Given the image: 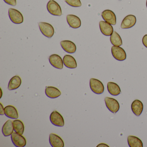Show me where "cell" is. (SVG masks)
Masks as SVG:
<instances>
[{"mask_svg": "<svg viewBox=\"0 0 147 147\" xmlns=\"http://www.w3.org/2000/svg\"><path fill=\"white\" fill-rule=\"evenodd\" d=\"M38 26L42 34L46 37L51 38L54 36L55 30L50 24L45 22H39Z\"/></svg>", "mask_w": 147, "mask_h": 147, "instance_id": "1", "label": "cell"}, {"mask_svg": "<svg viewBox=\"0 0 147 147\" xmlns=\"http://www.w3.org/2000/svg\"><path fill=\"white\" fill-rule=\"evenodd\" d=\"M47 8L49 13L54 16H61L62 14L60 5L54 0H50L49 1Z\"/></svg>", "mask_w": 147, "mask_h": 147, "instance_id": "2", "label": "cell"}, {"mask_svg": "<svg viewBox=\"0 0 147 147\" xmlns=\"http://www.w3.org/2000/svg\"><path fill=\"white\" fill-rule=\"evenodd\" d=\"M90 87L92 91L96 94H101L105 90V87L102 82L94 78L90 79Z\"/></svg>", "mask_w": 147, "mask_h": 147, "instance_id": "3", "label": "cell"}, {"mask_svg": "<svg viewBox=\"0 0 147 147\" xmlns=\"http://www.w3.org/2000/svg\"><path fill=\"white\" fill-rule=\"evenodd\" d=\"M8 14L11 21L15 24H20L24 22V17L22 13L16 9L10 8Z\"/></svg>", "mask_w": 147, "mask_h": 147, "instance_id": "4", "label": "cell"}, {"mask_svg": "<svg viewBox=\"0 0 147 147\" xmlns=\"http://www.w3.org/2000/svg\"><path fill=\"white\" fill-rule=\"evenodd\" d=\"M106 105L108 110L113 113H116L119 111V103L118 101L113 98L107 97L105 99Z\"/></svg>", "mask_w": 147, "mask_h": 147, "instance_id": "5", "label": "cell"}, {"mask_svg": "<svg viewBox=\"0 0 147 147\" xmlns=\"http://www.w3.org/2000/svg\"><path fill=\"white\" fill-rule=\"evenodd\" d=\"M111 52L113 56L117 61H123L126 59V54L125 51L119 46H112Z\"/></svg>", "mask_w": 147, "mask_h": 147, "instance_id": "6", "label": "cell"}, {"mask_svg": "<svg viewBox=\"0 0 147 147\" xmlns=\"http://www.w3.org/2000/svg\"><path fill=\"white\" fill-rule=\"evenodd\" d=\"M50 119L52 124L59 127H63L64 125L63 117L57 111L52 112L50 116Z\"/></svg>", "mask_w": 147, "mask_h": 147, "instance_id": "7", "label": "cell"}, {"mask_svg": "<svg viewBox=\"0 0 147 147\" xmlns=\"http://www.w3.org/2000/svg\"><path fill=\"white\" fill-rule=\"evenodd\" d=\"M13 143L16 147H24L26 145V140L22 135L17 132H13L11 135Z\"/></svg>", "mask_w": 147, "mask_h": 147, "instance_id": "8", "label": "cell"}, {"mask_svg": "<svg viewBox=\"0 0 147 147\" xmlns=\"http://www.w3.org/2000/svg\"><path fill=\"white\" fill-rule=\"evenodd\" d=\"M101 16L105 22L112 25H115L117 24V18L116 15L112 11L106 10L103 11Z\"/></svg>", "mask_w": 147, "mask_h": 147, "instance_id": "9", "label": "cell"}, {"mask_svg": "<svg viewBox=\"0 0 147 147\" xmlns=\"http://www.w3.org/2000/svg\"><path fill=\"white\" fill-rule=\"evenodd\" d=\"M50 63L54 67L61 69L63 67V60L61 57L56 54L51 55L49 57Z\"/></svg>", "mask_w": 147, "mask_h": 147, "instance_id": "10", "label": "cell"}, {"mask_svg": "<svg viewBox=\"0 0 147 147\" xmlns=\"http://www.w3.org/2000/svg\"><path fill=\"white\" fill-rule=\"evenodd\" d=\"M136 23V18L134 15H128L124 18L121 24L123 29H129L134 26Z\"/></svg>", "mask_w": 147, "mask_h": 147, "instance_id": "11", "label": "cell"}, {"mask_svg": "<svg viewBox=\"0 0 147 147\" xmlns=\"http://www.w3.org/2000/svg\"><path fill=\"white\" fill-rule=\"evenodd\" d=\"M67 20L69 26L73 29H78L81 26V21L79 17L72 14L67 16Z\"/></svg>", "mask_w": 147, "mask_h": 147, "instance_id": "12", "label": "cell"}, {"mask_svg": "<svg viewBox=\"0 0 147 147\" xmlns=\"http://www.w3.org/2000/svg\"><path fill=\"white\" fill-rule=\"evenodd\" d=\"M61 45L64 51L67 53L73 54L76 51V45L72 41L69 40H64L61 42Z\"/></svg>", "mask_w": 147, "mask_h": 147, "instance_id": "13", "label": "cell"}, {"mask_svg": "<svg viewBox=\"0 0 147 147\" xmlns=\"http://www.w3.org/2000/svg\"><path fill=\"white\" fill-rule=\"evenodd\" d=\"M49 142L53 147H63L64 146L63 139L58 135L54 133L50 134Z\"/></svg>", "mask_w": 147, "mask_h": 147, "instance_id": "14", "label": "cell"}, {"mask_svg": "<svg viewBox=\"0 0 147 147\" xmlns=\"http://www.w3.org/2000/svg\"><path fill=\"white\" fill-rule=\"evenodd\" d=\"M99 27L100 31L105 36H111L113 32L112 26L105 21H100L99 22Z\"/></svg>", "mask_w": 147, "mask_h": 147, "instance_id": "15", "label": "cell"}, {"mask_svg": "<svg viewBox=\"0 0 147 147\" xmlns=\"http://www.w3.org/2000/svg\"><path fill=\"white\" fill-rule=\"evenodd\" d=\"M143 104L140 100H135L131 105V110L136 116H140L143 111Z\"/></svg>", "mask_w": 147, "mask_h": 147, "instance_id": "16", "label": "cell"}, {"mask_svg": "<svg viewBox=\"0 0 147 147\" xmlns=\"http://www.w3.org/2000/svg\"><path fill=\"white\" fill-rule=\"evenodd\" d=\"M45 93L47 97L51 98H58L61 94V91L58 88L53 86L46 87Z\"/></svg>", "mask_w": 147, "mask_h": 147, "instance_id": "17", "label": "cell"}, {"mask_svg": "<svg viewBox=\"0 0 147 147\" xmlns=\"http://www.w3.org/2000/svg\"><path fill=\"white\" fill-rule=\"evenodd\" d=\"M22 80L18 76H15L13 77L9 81L8 85V89L9 90H16L21 86Z\"/></svg>", "mask_w": 147, "mask_h": 147, "instance_id": "18", "label": "cell"}, {"mask_svg": "<svg viewBox=\"0 0 147 147\" xmlns=\"http://www.w3.org/2000/svg\"><path fill=\"white\" fill-rule=\"evenodd\" d=\"M63 62L64 65L68 68L75 69L77 67L76 60L72 56L65 55L63 58Z\"/></svg>", "mask_w": 147, "mask_h": 147, "instance_id": "19", "label": "cell"}, {"mask_svg": "<svg viewBox=\"0 0 147 147\" xmlns=\"http://www.w3.org/2000/svg\"><path fill=\"white\" fill-rule=\"evenodd\" d=\"M5 115L10 118L17 119L19 117L18 110L13 106L8 105L5 107Z\"/></svg>", "mask_w": 147, "mask_h": 147, "instance_id": "20", "label": "cell"}, {"mask_svg": "<svg viewBox=\"0 0 147 147\" xmlns=\"http://www.w3.org/2000/svg\"><path fill=\"white\" fill-rule=\"evenodd\" d=\"M14 130L13 123L12 121L10 119L6 121L2 127V133L4 136L5 137L11 135Z\"/></svg>", "mask_w": 147, "mask_h": 147, "instance_id": "21", "label": "cell"}, {"mask_svg": "<svg viewBox=\"0 0 147 147\" xmlns=\"http://www.w3.org/2000/svg\"><path fill=\"white\" fill-rule=\"evenodd\" d=\"M107 87L109 93L113 96L118 95L121 93L120 87L117 83L108 82L107 84Z\"/></svg>", "mask_w": 147, "mask_h": 147, "instance_id": "22", "label": "cell"}, {"mask_svg": "<svg viewBox=\"0 0 147 147\" xmlns=\"http://www.w3.org/2000/svg\"><path fill=\"white\" fill-rule=\"evenodd\" d=\"M127 141L130 147H143V144L141 139L135 136H129L127 138Z\"/></svg>", "mask_w": 147, "mask_h": 147, "instance_id": "23", "label": "cell"}, {"mask_svg": "<svg viewBox=\"0 0 147 147\" xmlns=\"http://www.w3.org/2000/svg\"><path fill=\"white\" fill-rule=\"evenodd\" d=\"M14 131L20 135H22L24 131V125L22 121L16 119L13 121Z\"/></svg>", "mask_w": 147, "mask_h": 147, "instance_id": "24", "label": "cell"}, {"mask_svg": "<svg viewBox=\"0 0 147 147\" xmlns=\"http://www.w3.org/2000/svg\"><path fill=\"white\" fill-rule=\"evenodd\" d=\"M110 41L113 46H120L123 44L121 37L116 31L113 32V34L111 35Z\"/></svg>", "mask_w": 147, "mask_h": 147, "instance_id": "25", "label": "cell"}, {"mask_svg": "<svg viewBox=\"0 0 147 147\" xmlns=\"http://www.w3.org/2000/svg\"><path fill=\"white\" fill-rule=\"evenodd\" d=\"M65 2L70 6L73 7H80L82 6L80 0H65Z\"/></svg>", "mask_w": 147, "mask_h": 147, "instance_id": "26", "label": "cell"}, {"mask_svg": "<svg viewBox=\"0 0 147 147\" xmlns=\"http://www.w3.org/2000/svg\"><path fill=\"white\" fill-rule=\"evenodd\" d=\"M4 1L8 5H11L13 6H15L17 5L16 0H4Z\"/></svg>", "mask_w": 147, "mask_h": 147, "instance_id": "27", "label": "cell"}, {"mask_svg": "<svg viewBox=\"0 0 147 147\" xmlns=\"http://www.w3.org/2000/svg\"><path fill=\"white\" fill-rule=\"evenodd\" d=\"M142 43L143 45L147 48V35H144L143 37Z\"/></svg>", "mask_w": 147, "mask_h": 147, "instance_id": "28", "label": "cell"}, {"mask_svg": "<svg viewBox=\"0 0 147 147\" xmlns=\"http://www.w3.org/2000/svg\"><path fill=\"white\" fill-rule=\"evenodd\" d=\"M1 105V112H0V114L1 115H3L5 114V108L4 109V107H3V105H2L1 103H0Z\"/></svg>", "mask_w": 147, "mask_h": 147, "instance_id": "29", "label": "cell"}, {"mask_svg": "<svg viewBox=\"0 0 147 147\" xmlns=\"http://www.w3.org/2000/svg\"><path fill=\"white\" fill-rule=\"evenodd\" d=\"M97 147H109V146H108L107 144H105L101 143L98 145Z\"/></svg>", "mask_w": 147, "mask_h": 147, "instance_id": "30", "label": "cell"}, {"mask_svg": "<svg viewBox=\"0 0 147 147\" xmlns=\"http://www.w3.org/2000/svg\"><path fill=\"white\" fill-rule=\"evenodd\" d=\"M146 6H147V1H146Z\"/></svg>", "mask_w": 147, "mask_h": 147, "instance_id": "31", "label": "cell"}]
</instances>
